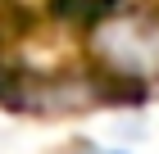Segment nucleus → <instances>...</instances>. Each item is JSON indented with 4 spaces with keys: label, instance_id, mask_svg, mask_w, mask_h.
<instances>
[{
    "label": "nucleus",
    "instance_id": "1",
    "mask_svg": "<svg viewBox=\"0 0 159 154\" xmlns=\"http://www.w3.org/2000/svg\"><path fill=\"white\" fill-rule=\"evenodd\" d=\"M82 64L109 100H146L159 91V0H96L77 23Z\"/></svg>",
    "mask_w": 159,
    "mask_h": 154
},
{
    "label": "nucleus",
    "instance_id": "2",
    "mask_svg": "<svg viewBox=\"0 0 159 154\" xmlns=\"http://www.w3.org/2000/svg\"><path fill=\"white\" fill-rule=\"evenodd\" d=\"M68 154H136V150L123 141H77Z\"/></svg>",
    "mask_w": 159,
    "mask_h": 154
}]
</instances>
